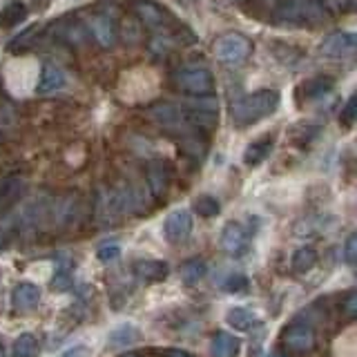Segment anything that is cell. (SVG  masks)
<instances>
[{"mask_svg":"<svg viewBox=\"0 0 357 357\" xmlns=\"http://www.w3.org/2000/svg\"><path fill=\"white\" fill-rule=\"evenodd\" d=\"M279 100H282V96H279L277 89H259V92L245 94L234 100L230 107V116L234 121V126L248 128L275 114Z\"/></svg>","mask_w":357,"mask_h":357,"instance_id":"obj_1","label":"cell"},{"mask_svg":"<svg viewBox=\"0 0 357 357\" xmlns=\"http://www.w3.org/2000/svg\"><path fill=\"white\" fill-rule=\"evenodd\" d=\"M275 16L284 27H317L328 20L319 0H284Z\"/></svg>","mask_w":357,"mask_h":357,"instance_id":"obj_2","label":"cell"},{"mask_svg":"<svg viewBox=\"0 0 357 357\" xmlns=\"http://www.w3.org/2000/svg\"><path fill=\"white\" fill-rule=\"evenodd\" d=\"M255 45L248 36H243L239 31L223 33L221 38L215 43V56L221 65L226 67H241L243 63H248L252 56Z\"/></svg>","mask_w":357,"mask_h":357,"instance_id":"obj_3","label":"cell"},{"mask_svg":"<svg viewBox=\"0 0 357 357\" xmlns=\"http://www.w3.org/2000/svg\"><path fill=\"white\" fill-rule=\"evenodd\" d=\"M174 83L181 92L192 96H210L212 89H215L212 72L204 65H183L181 70H176Z\"/></svg>","mask_w":357,"mask_h":357,"instance_id":"obj_4","label":"cell"},{"mask_svg":"<svg viewBox=\"0 0 357 357\" xmlns=\"http://www.w3.org/2000/svg\"><path fill=\"white\" fill-rule=\"evenodd\" d=\"M83 27L87 31V36H92L103 50L114 47L119 40V22H116L114 14L107 11V7L94 11L92 16H87Z\"/></svg>","mask_w":357,"mask_h":357,"instance_id":"obj_5","label":"cell"},{"mask_svg":"<svg viewBox=\"0 0 357 357\" xmlns=\"http://www.w3.org/2000/svg\"><path fill=\"white\" fill-rule=\"evenodd\" d=\"M81 201L76 195H65L59 199L47 201V210H45V221H50L54 228H72L74 223L81 219Z\"/></svg>","mask_w":357,"mask_h":357,"instance_id":"obj_6","label":"cell"},{"mask_svg":"<svg viewBox=\"0 0 357 357\" xmlns=\"http://www.w3.org/2000/svg\"><path fill=\"white\" fill-rule=\"evenodd\" d=\"M355 33L351 31H333L319 43V54L326 59H349L355 54Z\"/></svg>","mask_w":357,"mask_h":357,"instance_id":"obj_7","label":"cell"},{"mask_svg":"<svg viewBox=\"0 0 357 357\" xmlns=\"http://www.w3.org/2000/svg\"><path fill=\"white\" fill-rule=\"evenodd\" d=\"M282 344L290 353H308L315 349V331L308 324H290L282 333Z\"/></svg>","mask_w":357,"mask_h":357,"instance_id":"obj_8","label":"cell"},{"mask_svg":"<svg viewBox=\"0 0 357 357\" xmlns=\"http://www.w3.org/2000/svg\"><path fill=\"white\" fill-rule=\"evenodd\" d=\"M132 9H134V14H137V18L145 25V29H150V31H159L170 25L167 11L161 5L152 3V0H137V3L132 5Z\"/></svg>","mask_w":357,"mask_h":357,"instance_id":"obj_9","label":"cell"},{"mask_svg":"<svg viewBox=\"0 0 357 357\" xmlns=\"http://www.w3.org/2000/svg\"><path fill=\"white\" fill-rule=\"evenodd\" d=\"M163 232H165V239L172 245L183 243L190 237V232H192V215L183 208L170 212L163 223Z\"/></svg>","mask_w":357,"mask_h":357,"instance_id":"obj_10","label":"cell"},{"mask_svg":"<svg viewBox=\"0 0 357 357\" xmlns=\"http://www.w3.org/2000/svg\"><path fill=\"white\" fill-rule=\"evenodd\" d=\"M248 232L239 221H228L221 230V248L232 257H241L248 250Z\"/></svg>","mask_w":357,"mask_h":357,"instance_id":"obj_11","label":"cell"},{"mask_svg":"<svg viewBox=\"0 0 357 357\" xmlns=\"http://www.w3.org/2000/svg\"><path fill=\"white\" fill-rule=\"evenodd\" d=\"M145 181H148V188L152 197H161L167 192L172 181V167L165 161H152L148 165V172H145Z\"/></svg>","mask_w":357,"mask_h":357,"instance_id":"obj_12","label":"cell"},{"mask_svg":"<svg viewBox=\"0 0 357 357\" xmlns=\"http://www.w3.org/2000/svg\"><path fill=\"white\" fill-rule=\"evenodd\" d=\"M94 206H96V219L100 223H112L116 221V217L123 215L119 190H100Z\"/></svg>","mask_w":357,"mask_h":357,"instance_id":"obj_13","label":"cell"},{"mask_svg":"<svg viewBox=\"0 0 357 357\" xmlns=\"http://www.w3.org/2000/svg\"><path fill=\"white\" fill-rule=\"evenodd\" d=\"M150 116L159 123V126L167 128V130H181L185 128V116L183 109L170 105V103H156L150 107Z\"/></svg>","mask_w":357,"mask_h":357,"instance_id":"obj_14","label":"cell"},{"mask_svg":"<svg viewBox=\"0 0 357 357\" xmlns=\"http://www.w3.org/2000/svg\"><path fill=\"white\" fill-rule=\"evenodd\" d=\"M63 85H65V72L59 65L45 63L38 76V83H36V94L40 96L54 94V92H59V89H63Z\"/></svg>","mask_w":357,"mask_h":357,"instance_id":"obj_15","label":"cell"},{"mask_svg":"<svg viewBox=\"0 0 357 357\" xmlns=\"http://www.w3.org/2000/svg\"><path fill=\"white\" fill-rule=\"evenodd\" d=\"M25 192H27V183L18 176H11L0 183V215H5V212L14 208L25 197Z\"/></svg>","mask_w":357,"mask_h":357,"instance_id":"obj_16","label":"cell"},{"mask_svg":"<svg viewBox=\"0 0 357 357\" xmlns=\"http://www.w3.org/2000/svg\"><path fill=\"white\" fill-rule=\"evenodd\" d=\"M134 273L145 284H156V282H163L170 273V266L161 259H143L134 264Z\"/></svg>","mask_w":357,"mask_h":357,"instance_id":"obj_17","label":"cell"},{"mask_svg":"<svg viewBox=\"0 0 357 357\" xmlns=\"http://www.w3.org/2000/svg\"><path fill=\"white\" fill-rule=\"evenodd\" d=\"M40 301V288L36 284H29V282H20L14 293H11V304L18 310H29L33 308Z\"/></svg>","mask_w":357,"mask_h":357,"instance_id":"obj_18","label":"cell"},{"mask_svg":"<svg viewBox=\"0 0 357 357\" xmlns=\"http://www.w3.org/2000/svg\"><path fill=\"white\" fill-rule=\"evenodd\" d=\"M333 87H335L333 76H312L301 85V94H304L306 100H317V98H324L326 94H331Z\"/></svg>","mask_w":357,"mask_h":357,"instance_id":"obj_19","label":"cell"},{"mask_svg":"<svg viewBox=\"0 0 357 357\" xmlns=\"http://www.w3.org/2000/svg\"><path fill=\"white\" fill-rule=\"evenodd\" d=\"M271 152H273V137H261V139L252 141L248 148H245L243 163L248 165V167H255V165L264 163Z\"/></svg>","mask_w":357,"mask_h":357,"instance_id":"obj_20","label":"cell"},{"mask_svg":"<svg viewBox=\"0 0 357 357\" xmlns=\"http://www.w3.org/2000/svg\"><path fill=\"white\" fill-rule=\"evenodd\" d=\"M27 11L29 9L22 0H9V3L0 9V25H3L5 29L20 25V22L27 18Z\"/></svg>","mask_w":357,"mask_h":357,"instance_id":"obj_21","label":"cell"},{"mask_svg":"<svg viewBox=\"0 0 357 357\" xmlns=\"http://www.w3.org/2000/svg\"><path fill=\"white\" fill-rule=\"evenodd\" d=\"M212 357H234L239 353V340L230 333H217L210 346Z\"/></svg>","mask_w":357,"mask_h":357,"instance_id":"obj_22","label":"cell"},{"mask_svg":"<svg viewBox=\"0 0 357 357\" xmlns=\"http://www.w3.org/2000/svg\"><path fill=\"white\" fill-rule=\"evenodd\" d=\"M38 33H40V25H29V27H25L20 33H16V36L9 40L7 52L9 54H22V52H27L29 47H33V43L38 40Z\"/></svg>","mask_w":357,"mask_h":357,"instance_id":"obj_23","label":"cell"},{"mask_svg":"<svg viewBox=\"0 0 357 357\" xmlns=\"http://www.w3.org/2000/svg\"><path fill=\"white\" fill-rule=\"evenodd\" d=\"M226 321H228V326L237 328V331H250L257 324V315L250 308L234 306L226 312Z\"/></svg>","mask_w":357,"mask_h":357,"instance_id":"obj_24","label":"cell"},{"mask_svg":"<svg viewBox=\"0 0 357 357\" xmlns=\"http://www.w3.org/2000/svg\"><path fill=\"white\" fill-rule=\"evenodd\" d=\"M206 273H208V266L201 259H188L178 268V275H181V282L185 286H197L201 279L206 277Z\"/></svg>","mask_w":357,"mask_h":357,"instance_id":"obj_25","label":"cell"},{"mask_svg":"<svg viewBox=\"0 0 357 357\" xmlns=\"http://www.w3.org/2000/svg\"><path fill=\"white\" fill-rule=\"evenodd\" d=\"M290 266H293V271L299 273V275L310 273L312 268L317 266V252H315V248H310V245L297 248L295 255H293V261H290Z\"/></svg>","mask_w":357,"mask_h":357,"instance_id":"obj_26","label":"cell"},{"mask_svg":"<svg viewBox=\"0 0 357 357\" xmlns=\"http://www.w3.org/2000/svg\"><path fill=\"white\" fill-rule=\"evenodd\" d=\"M38 355V340L31 333H22L11 346V357H36Z\"/></svg>","mask_w":357,"mask_h":357,"instance_id":"obj_27","label":"cell"},{"mask_svg":"<svg viewBox=\"0 0 357 357\" xmlns=\"http://www.w3.org/2000/svg\"><path fill=\"white\" fill-rule=\"evenodd\" d=\"M195 212L199 217H204V219H210V217H217L219 212H221V204H219V199L217 197H212V195H201L195 199V204H192Z\"/></svg>","mask_w":357,"mask_h":357,"instance_id":"obj_28","label":"cell"},{"mask_svg":"<svg viewBox=\"0 0 357 357\" xmlns=\"http://www.w3.org/2000/svg\"><path fill=\"white\" fill-rule=\"evenodd\" d=\"M181 150L188 154V156H192V159H204L206 156V150H208V145H206V141L199 137L197 132H192V134H185V137L181 139Z\"/></svg>","mask_w":357,"mask_h":357,"instance_id":"obj_29","label":"cell"},{"mask_svg":"<svg viewBox=\"0 0 357 357\" xmlns=\"http://www.w3.org/2000/svg\"><path fill=\"white\" fill-rule=\"evenodd\" d=\"M134 340H137V331H134V326H130V324H126V326H119L116 331L109 333V346H128L132 344Z\"/></svg>","mask_w":357,"mask_h":357,"instance_id":"obj_30","label":"cell"},{"mask_svg":"<svg viewBox=\"0 0 357 357\" xmlns=\"http://www.w3.org/2000/svg\"><path fill=\"white\" fill-rule=\"evenodd\" d=\"M223 290L226 293H245L248 290V277L241 273H230L223 282Z\"/></svg>","mask_w":357,"mask_h":357,"instance_id":"obj_31","label":"cell"},{"mask_svg":"<svg viewBox=\"0 0 357 357\" xmlns=\"http://www.w3.org/2000/svg\"><path fill=\"white\" fill-rule=\"evenodd\" d=\"M319 5L328 16H335V14H349L355 3L353 0H319Z\"/></svg>","mask_w":357,"mask_h":357,"instance_id":"obj_32","label":"cell"},{"mask_svg":"<svg viewBox=\"0 0 357 357\" xmlns=\"http://www.w3.org/2000/svg\"><path fill=\"white\" fill-rule=\"evenodd\" d=\"M96 255H98V261L112 264V261H116L121 257V245L119 243H105V245H100Z\"/></svg>","mask_w":357,"mask_h":357,"instance_id":"obj_33","label":"cell"},{"mask_svg":"<svg viewBox=\"0 0 357 357\" xmlns=\"http://www.w3.org/2000/svg\"><path fill=\"white\" fill-rule=\"evenodd\" d=\"M355 103H357V98L353 94V96H349L346 105L342 107L340 121H342V126H346V128H353V123H355Z\"/></svg>","mask_w":357,"mask_h":357,"instance_id":"obj_34","label":"cell"},{"mask_svg":"<svg viewBox=\"0 0 357 357\" xmlns=\"http://www.w3.org/2000/svg\"><path fill=\"white\" fill-rule=\"evenodd\" d=\"M344 261H346V266L355 268V261H357V239H355V234H351V237L344 241Z\"/></svg>","mask_w":357,"mask_h":357,"instance_id":"obj_35","label":"cell"},{"mask_svg":"<svg viewBox=\"0 0 357 357\" xmlns=\"http://www.w3.org/2000/svg\"><path fill=\"white\" fill-rule=\"evenodd\" d=\"M70 284H72V275L65 271V268H61L59 273H56V277L52 279V286L56 288V290H65V288H70Z\"/></svg>","mask_w":357,"mask_h":357,"instance_id":"obj_36","label":"cell"},{"mask_svg":"<svg viewBox=\"0 0 357 357\" xmlns=\"http://www.w3.org/2000/svg\"><path fill=\"white\" fill-rule=\"evenodd\" d=\"M344 312L349 319H355L357 315V306H355V290H351L349 295H346V301H344Z\"/></svg>","mask_w":357,"mask_h":357,"instance_id":"obj_37","label":"cell"},{"mask_svg":"<svg viewBox=\"0 0 357 357\" xmlns=\"http://www.w3.org/2000/svg\"><path fill=\"white\" fill-rule=\"evenodd\" d=\"M61 357H89V351L85 349V346H74V349L65 351Z\"/></svg>","mask_w":357,"mask_h":357,"instance_id":"obj_38","label":"cell"},{"mask_svg":"<svg viewBox=\"0 0 357 357\" xmlns=\"http://www.w3.org/2000/svg\"><path fill=\"white\" fill-rule=\"evenodd\" d=\"M165 357H192V355L185 353V351H170Z\"/></svg>","mask_w":357,"mask_h":357,"instance_id":"obj_39","label":"cell"},{"mask_svg":"<svg viewBox=\"0 0 357 357\" xmlns=\"http://www.w3.org/2000/svg\"><path fill=\"white\" fill-rule=\"evenodd\" d=\"M0 357H7V355H5V346H3V344H0Z\"/></svg>","mask_w":357,"mask_h":357,"instance_id":"obj_40","label":"cell"},{"mask_svg":"<svg viewBox=\"0 0 357 357\" xmlns=\"http://www.w3.org/2000/svg\"><path fill=\"white\" fill-rule=\"evenodd\" d=\"M123 357H141L139 353H128V355H123Z\"/></svg>","mask_w":357,"mask_h":357,"instance_id":"obj_41","label":"cell"},{"mask_svg":"<svg viewBox=\"0 0 357 357\" xmlns=\"http://www.w3.org/2000/svg\"><path fill=\"white\" fill-rule=\"evenodd\" d=\"M230 3H237V5H243V3H245V0H230Z\"/></svg>","mask_w":357,"mask_h":357,"instance_id":"obj_42","label":"cell"},{"mask_svg":"<svg viewBox=\"0 0 357 357\" xmlns=\"http://www.w3.org/2000/svg\"><path fill=\"white\" fill-rule=\"evenodd\" d=\"M271 357H286V355H279V353H277V355H271Z\"/></svg>","mask_w":357,"mask_h":357,"instance_id":"obj_43","label":"cell"},{"mask_svg":"<svg viewBox=\"0 0 357 357\" xmlns=\"http://www.w3.org/2000/svg\"><path fill=\"white\" fill-rule=\"evenodd\" d=\"M185 3H190V0H185Z\"/></svg>","mask_w":357,"mask_h":357,"instance_id":"obj_44","label":"cell"}]
</instances>
